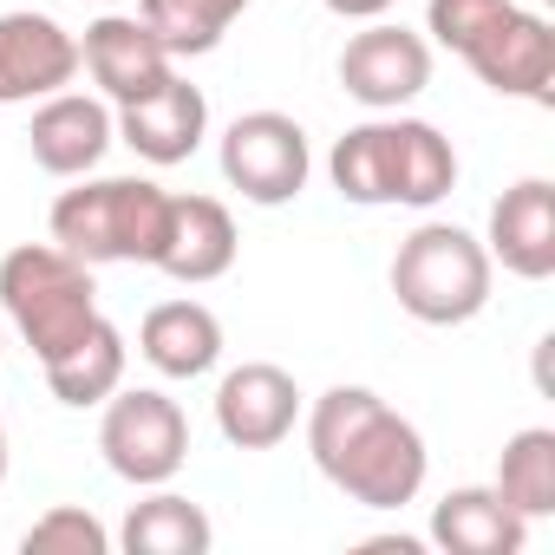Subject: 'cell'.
I'll return each mask as SVG.
<instances>
[{
  "label": "cell",
  "instance_id": "obj_22",
  "mask_svg": "<svg viewBox=\"0 0 555 555\" xmlns=\"http://www.w3.org/2000/svg\"><path fill=\"white\" fill-rule=\"evenodd\" d=\"M248 14V0H138V21L164 40L170 60H203L222 47V34Z\"/></svg>",
  "mask_w": 555,
  "mask_h": 555
},
{
  "label": "cell",
  "instance_id": "obj_25",
  "mask_svg": "<svg viewBox=\"0 0 555 555\" xmlns=\"http://www.w3.org/2000/svg\"><path fill=\"white\" fill-rule=\"evenodd\" d=\"M503 8H509V0H431V8H425V34H431L444 53H464Z\"/></svg>",
  "mask_w": 555,
  "mask_h": 555
},
{
  "label": "cell",
  "instance_id": "obj_27",
  "mask_svg": "<svg viewBox=\"0 0 555 555\" xmlns=\"http://www.w3.org/2000/svg\"><path fill=\"white\" fill-rule=\"evenodd\" d=\"M0 483H8V418H0Z\"/></svg>",
  "mask_w": 555,
  "mask_h": 555
},
{
  "label": "cell",
  "instance_id": "obj_28",
  "mask_svg": "<svg viewBox=\"0 0 555 555\" xmlns=\"http://www.w3.org/2000/svg\"><path fill=\"white\" fill-rule=\"evenodd\" d=\"M92 8H112V0H92Z\"/></svg>",
  "mask_w": 555,
  "mask_h": 555
},
{
  "label": "cell",
  "instance_id": "obj_1",
  "mask_svg": "<svg viewBox=\"0 0 555 555\" xmlns=\"http://www.w3.org/2000/svg\"><path fill=\"white\" fill-rule=\"evenodd\" d=\"M314 470L360 509H405L425 490L431 451L412 418H399L373 386H334L308 412Z\"/></svg>",
  "mask_w": 555,
  "mask_h": 555
},
{
  "label": "cell",
  "instance_id": "obj_19",
  "mask_svg": "<svg viewBox=\"0 0 555 555\" xmlns=\"http://www.w3.org/2000/svg\"><path fill=\"white\" fill-rule=\"evenodd\" d=\"M47 386H53V399L60 405H105L118 386H125V334L99 314L66 353H53L47 360Z\"/></svg>",
  "mask_w": 555,
  "mask_h": 555
},
{
  "label": "cell",
  "instance_id": "obj_11",
  "mask_svg": "<svg viewBox=\"0 0 555 555\" xmlns=\"http://www.w3.org/2000/svg\"><path fill=\"white\" fill-rule=\"evenodd\" d=\"M79 66L92 73L105 105H131V99L157 92L177 73V60L164 53V40L138 14H99L86 27V40H79Z\"/></svg>",
  "mask_w": 555,
  "mask_h": 555
},
{
  "label": "cell",
  "instance_id": "obj_17",
  "mask_svg": "<svg viewBox=\"0 0 555 555\" xmlns=\"http://www.w3.org/2000/svg\"><path fill=\"white\" fill-rule=\"evenodd\" d=\"M431 542L444 555H522L529 542V522L483 483H464V490H444L438 509H431Z\"/></svg>",
  "mask_w": 555,
  "mask_h": 555
},
{
  "label": "cell",
  "instance_id": "obj_16",
  "mask_svg": "<svg viewBox=\"0 0 555 555\" xmlns=\"http://www.w3.org/2000/svg\"><path fill=\"white\" fill-rule=\"evenodd\" d=\"M138 353L164 379H203L222 360V321L203 301H157L138 327Z\"/></svg>",
  "mask_w": 555,
  "mask_h": 555
},
{
  "label": "cell",
  "instance_id": "obj_23",
  "mask_svg": "<svg viewBox=\"0 0 555 555\" xmlns=\"http://www.w3.org/2000/svg\"><path fill=\"white\" fill-rule=\"evenodd\" d=\"M457 190V151L438 125L425 118H399V203L405 209H431Z\"/></svg>",
  "mask_w": 555,
  "mask_h": 555
},
{
  "label": "cell",
  "instance_id": "obj_8",
  "mask_svg": "<svg viewBox=\"0 0 555 555\" xmlns=\"http://www.w3.org/2000/svg\"><path fill=\"white\" fill-rule=\"evenodd\" d=\"M431 86V40L399 21H366L340 47V92L366 112H405Z\"/></svg>",
  "mask_w": 555,
  "mask_h": 555
},
{
  "label": "cell",
  "instance_id": "obj_10",
  "mask_svg": "<svg viewBox=\"0 0 555 555\" xmlns=\"http://www.w3.org/2000/svg\"><path fill=\"white\" fill-rule=\"evenodd\" d=\"M301 418V386L295 373L268 366V360H248L235 373H222L216 386V431L235 444V451H274Z\"/></svg>",
  "mask_w": 555,
  "mask_h": 555
},
{
  "label": "cell",
  "instance_id": "obj_29",
  "mask_svg": "<svg viewBox=\"0 0 555 555\" xmlns=\"http://www.w3.org/2000/svg\"><path fill=\"white\" fill-rule=\"evenodd\" d=\"M0 340H8V327H0Z\"/></svg>",
  "mask_w": 555,
  "mask_h": 555
},
{
  "label": "cell",
  "instance_id": "obj_2",
  "mask_svg": "<svg viewBox=\"0 0 555 555\" xmlns=\"http://www.w3.org/2000/svg\"><path fill=\"white\" fill-rule=\"evenodd\" d=\"M170 222V190L151 177H79V190H60L53 203V242L79 255L86 268L105 261H157Z\"/></svg>",
  "mask_w": 555,
  "mask_h": 555
},
{
  "label": "cell",
  "instance_id": "obj_18",
  "mask_svg": "<svg viewBox=\"0 0 555 555\" xmlns=\"http://www.w3.org/2000/svg\"><path fill=\"white\" fill-rule=\"evenodd\" d=\"M327 177L347 203L360 209H386L399 203V112H379L366 125H353L334 157H327Z\"/></svg>",
  "mask_w": 555,
  "mask_h": 555
},
{
  "label": "cell",
  "instance_id": "obj_5",
  "mask_svg": "<svg viewBox=\"0 0 555 555\" xmlns=\"http://www.w3.org/2000/svg\"><path fill=\"white\" fill-rule=\"evenodd\" d=\"M99 451H105L112 477H125L138 490H157L190 457V418L157 386H131V392L118 386L105 399V418H99Z\"/></svg>",
  "mask_w": 555,
  "mask_h": 555
},
{
  "label": "cell",
  "instance_id": "obj_6",
  "mask_svg": "<svg viewBox=\"0 0 555 555\" xmlns=\"http://www.w3.org/2000/svg\"><path fill=\"white\" fill-rule=\"evenodd\" d=\"M308 131L288 112H242L222 131V183L255 203V209H282L308 190Z\"/></svg>",
  "mask_w": 555,
  "mask_h": 555
},
{
  "label": "cell",
  "instance_id": "obj_14",
  "mask_svg": "<svg viewBox=\"0 0 555 555\" xmlns=\"http://www.w3.org/2000/svg\"><path fill=\"white\" fill-rule=\"evenodd\" d=\"M27 144H34V164L47 177H92L105 164V151L118 144V125H112L105 99L53 92V99H40L34 125H27Z\"/></svg>",
  "mask_w": 555,
  "mask_h": 555
},
{
  "label": "cell",
  "instance_id": "obj_3",
  "mask_svg": "<svg viewBox=\"0 0 555 555\" xmlns=\"http://www.w3.org/2000/svg\"><path fill=\"white\" fill-rule=\"evenodd\" d=\"M0 314L21 327V340L47 366L99 321V282L60 242H21L0 255Z\"/></svg>",
  "mask_w": 555,
  "mask_h": 555
},
{
  "label": "cell",
  "instance_id": "obj_12",
  "mask_svg": "<svg viewBox=\"0 0 555 555\" xmlns=\"http://www.w3.org/2000/svg\"><path fill=\"white\" fill-rule=\"evenodd\" d=\"M483 255L516 282H548L555 274V183L548 177H522L490 203Z\"/></svg>",
  "mask_w": 555,
  "mask_h": 555
},
{
  "label": "cell",
  "instance_id": "obj_24",
  "mask_svg": "<svg viewBox=\"0 0 555 555\" xmlns=\"http://www.w3.org/2000/svg\"><path fill=\"white\" fill-rule=\"evenodd\" d=\"M21 548H27V555H112V529H105L92 509L60 503V509H47V516L21 535Z\"/></svg>",
  "mask_w": 555,
  "mask_h": 555
},
{
  "label": "cell",
  "instance_id": "obj_21",
  "mask_svg": "<svg viewBox=\"0 0 555 555\" xmlns=\"http://www.w3.org/2000/svg\"><path fill=\"white\" fill-rule=\"evenodd\" d=\"M490 490H496L522 522L555 516V431H548V425H522V431L503 444Z\"/></svg>",
  "mask_w": 555,
  "mask_h": 555
},
{
  "label": "cell",
  "instance_id": "obj_9",
  "mask_svg": "<svg viewBox=\"0 0 555 555\" xmlns=\"http://www.w3.org/2000/svg\"><path fill=\"white\" fill-rule=\"evenodd\" d=\"M79 79V40L53 14H0V105H34Z\"/></svg>",
  "mask_w": 555,
  "mask_h": 555
},
{
  "label": "cell",
  "instance_id": "obj_20",
  "mask_svg": "<svg viewBox=\"0 0 555 555\" xmlns=\"http://www.w3.org/2000/svg\"><path fill=\"white\" fill-rule=\"evenodd\" d=\"M118 542H125L131 555H209L216 529H209L203 503H190V496H177V490H164V483H157V496L131 503V516H125Z\"/></svg>",
  "mask_w": 555,
  "mask_h": 555
},
{
  "label": "cell",
  "instance_id": "obj_4",
  "mask_svg": "<svg viewBox=\"0 0 555 555\" xmlns=\"http://www.w3.org/2000/svg\"><path fill=\"white\" fill-rule=\"evenodd\" d=\"M496 261L457 222H418L392 255V295L418 327H464L490 308Z\"/></svg>",
  "mask_w": 555,
  "mask_h": 555
},
{
  "label": "cell",
  "instance_id": "obj_7",
  "mask_svg": "<svg viewBox=\"0 0 555 555\" xmlns=\"http://www.w3.org/2000/svg\"><path fill=\"white\" fill-rule=\"evenodd\" d=\"M496 99H529V105H555V27L542 14H522L516 0L457 53Z\"/></svg>",
  "mask_w": 555,
  "mask_h": 555
},
{
  "label": "cell",
  "instance_id": "obj_15",
  "mask_svg": "<svg viewBox=\"0 0 555 555\" xmlns=\"http://www.w3.org/2000/svg\"><path fill=\"white\" fill-rule=\"evenodd\" d=\"M151 268H164L170 282H183V288L222 282V274L235 268V216L216 196H170L164 248H157Z\"/></svg>",
  "mask_w": 555,
  "mask_h": 555
},
{
  "label": "cell",
  "instance_id": "obj_26",
  "mask_svg": "<svg viewBox=\"0 0 555 555\" xmlns=\"http://www.w3.org/2000/svg\"><path fill=\"white\" fill-rule=\"evenodd\" d=\"M327 14H340V21H386L399 0H321Z\"/></svg>",
  "mask_w": 555,
  "mask_h": 555
},
{
  "label": "cell",
  "instance_id": "obj_13",
  "mask_svg": "<svg viewBox=\"0 0 555 555\" xmlns=\"http://www.w3.org/2000/svg\"><path fill=\"white\" fill-rule=\"evenodd\" d=\"M112 125H118V144H131L144 164L170 170V164L196 157V144H203V131H209V99H203L190 79H177V73H170L157 92H144V99H131V105H118V112H112Z\"/></svg>",
  "mask_w": 555,
  "mask_h": 555
}]
</instances>
